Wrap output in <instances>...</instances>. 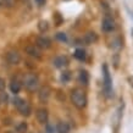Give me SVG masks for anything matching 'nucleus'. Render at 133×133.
Wrapping results in <instances>:
<instances>
[{
	"label": "nucleus",
	"instance_id": "4be33fe9",
	"mask_svg": "<svg viewBox=\"0 0 133 133\" xmlns=\"http://www.w3.org/2000/svg\"><path fill=\"white\" fill-rule=\"evenodd\" d=\"M4 1V4L8 6V8H11L12 5H14V0H3Z\"/></svg>",
	"mask_w": 133,
	"mask_h": 133
},
{
	"label": "nucleus",
	"instance_id": "5701e85b",
	"mask_svg": "<svg viewBox=\"0 0 133 133\" xmlns=\"http://www.w3.org/2000/svg\"><path fill=\"white\" fill-rule=\"evenodd\" d=\"M34 1H36V4L38 6H44L45 3H46V0H34Z\"/></svg>",
	"mask_w": 133,
	"mask_h": 133
},
{
	"label": "nucleus",
	"instance_id": "f03ea898",
	"mask_svg": "<svg viewBox=\"0 0 133 133\" xmlns=\"http://www.w3.org/2000/svg\"><path fill=\"white\" fill-rule=\"evenodd\" d=\"M14 105L16 106V109L18 110V112H20L22 116L27 117L31 115V112H32L31 105H29L26 100L21 99V98H15V99H14Z\"/></svg>",
	"mask_w": 133,
	"mask_h": 133
},
{
	"label": "nucleus",
	"instance_id": "393cba45",
	"mask_svg": "<svg viewBox=\"0 0 133 133\" xmlns=\"http://www.w3.org/2000/svg\"><path fill=\"white\" fill-rule=\"evenodd\" d=\"M8 133H15V132H12V131H9V132Z\"/></svg>",
	"mask_w": 133,
	"mask_h": 133
},
{
	"label": "nucleus",
	"instance_id": "423d86ee",
	"mask_svg": "<svg viewBox=\"0 0 133 133\" xmlns=\"http://www.w3.org/2000/svg\"><path fill=\"white\" fill-rule=\"evenodd\" d=\"M24 51L33 59H42V49L38 48L36 44H28L24 48Z\"/></svg>",
	"mask_w": 133,
	"mask_h": 133
},
{
	"label": "nucleus",
	"instance_id": "ddd939ff",
	"mask_svg": "<svg viewBox=\"0 0 133 133\" xmlns=\"http://www.w3.org/2000/svg\"><path fill=\"white\" fill-rule=\"evenodd\" d=\"M57 133H70V125L67 122H59L56 126Z\"/></svg>",
	"mask_w": 133,
	"mask_h": 133
},
{
	"label": "nucleus",
	"instance_id": "aec40b11",
	"mask_svg": "<svg viewBox=\"0 0 133 133\" xmlns=\"http://www.w3.org/2000/svg\"><path fill=\"white\" fill-rule=\"evenodd\" d=\"M56 38L60 42H66V41H67V37H66V34H65V33H62V32L57 33V34H56Z\"/></svg>",
	"mask_w": 133,
	"mask_h": 133
},
{
	"label": "nucleus",
	"instance_id": "20e7f679",
	"mask_svg": "<svg viewBox=\"0 0 133 133\" xmlns=\"http://www.w3.org/2000/svg\"><path fill=\"white\" fill-rule=\"evenodd\" d=\"M23 83H24V87L31 90V92H34L38 85H39V78L34 75V73H28L23 78Z\"/></svg>",
	"mask_w": 133,
	"mask_h": 133
},
{
	"label": "nucleus",
	"instance_id": "9d476101",
	"mask_svg": "<svg viewBox=\"0 0 133 133\" xmlns=\"http://www.w3.org/2000/svg\"><path fill=\"white\" fill-rule=\"evenodd\" d=\"M36 45L41 49H49L51 46V42L46 37H38L36 41Z\"/></svg>",
	"mask_w": 133,
	"mask_h": 133
},
{
	"label": "nucleus",
	"instance_id": "a211bd4d",
	"mask_svg": "<svg viewBox=\"0 0 133 133\" xmlns=\"http://www.w3.org/2000/svg\"><path fill=\"white\" fill-rule=\"evenodd\" d=\"M38 28H39L41 32H45V31H48V28H49L48 22H46V21H41L39 24H38Z\"/></svg>",
	"mask_w": 133,
	"mask_h": 133
},
{
	"label": "nucleus",
	"instance_id": "6ab92c4d",
	"mask_svg": "<svg viewBox=\"0 0 133 133\" xmlns=\"http://www.w3.org/2000/svg\"><path fill=\"white\" fill-rule=\"evenodd\" d=\"M70 79H71V72H69V71H66V72H64L62 75H61V81L64 82V83H66V82H69Z\"/></svg>",
	"mask_w": 133,
	"mask_h": 133
},
{
	"label": "nucleus",
	"instance_id": "4468645a",
	"mask_svg": "<svg viewBox=\"0 0 133 133\" xmlns=\"http://www.w3.org/2000/svg\"><path fill=\"white\" fill-rule=\"evenodd\" d=\"M78 81H79V83H82V84L87 85L89 82V75L87 71H79V75H78Z\"/></svg>",
	"mask_w": 133,
	"mask_h": 133
},
{
	"label": "nucleus",
	"instance_id": "1a4fd4ad",
	"mask_svg": "<svg viewBox=\"0 0 133 133\" xmlns=\"http://www.w3.org/2000/svg\"><path fill=\"white\" fill-rule=\"evenodd\" d=\"M36 116H37V120L41 125H46L48 123V117H49V114H48V110L44 109V108H41V109L37 110L36 112Z\"/></svg>",
	"mask_w": 133,
	"mask_h": 133
},
{
	"label": "nucleus",
	"instance_id": "b1692460",
	"mask_svg": "<svg viewBox=\"0 0 133 133\" xmlns=\"http://www.w3.org/2000/svg\"><path fill=\"white\" fill-rule=\"evenodd\" d=\"M46 131L48 133H54V128H52L51 125H46Z\"/></svg>",
	"mask_w": 133,
	"mask_h": 133
},
{
	"label": "nucleus",
	"instance_id": "7ed1b4c3",
	"mask_svg": "<svg viewBox=\"0 0 133 133\" xmlns=\"http://www.w3.org/2000/svg\"><path fill=\"white\" fill-rule=\"evenodd\" d=\"M103 83H104V90L106 93V95L110 97L112 93V81H111V76H110V71L108 65L103 66Z\"/></svg>",
	"mask_w": 133,
	"mask_h": 133
},
{
	"label": "nucleus",
	"instance_id": "dca6fc26",
	"mask_svg": "<svg viewBox=\"0 0 133 133\" xmlns=\"http://www.w3.org/2000/svg\"><path fill=\"white\" fill-rule=\"evenodd\" d=\"M75 57L78 59V60H84L85 59V51L83 49H77L75 51Z\"/></svg>",
	"mask_w": 133,
	"mask_h": 133
},
{
	"label": "nucleus",
	"instance_id": "39448f33",
	"mask_svg": "<svg viewBox=\"0 0 133 133\" xmlns=\"http://www.w3.org/2000/svg\"><path fill=\"white\" fill-rule=\"evenodd\" d=\"M116 28V24H115V21L110 15H105L104 18H103V22H101V29L106 33L114 32Z\"/></svg>",
	"mask_w": 133,
	"mask_h": 133
},
{
	"label": "nucleus",
	"instance_id": "f257e3e1",
	"mask_svg": "<svg viewBox=\"0 0 133 133\" xmlns=\"http://www.w3.org/2000/svg\"><path fill=\"white\" fill-rule=\"evenodd\" d=\"M71 100L77 109H83L87 105V95L82 89L76 88L71 92Z\"/></svg>",
	"mask_w": 133,
	"mask_h": 133
},
{
	"label": "nucleus",
	"instance_id": "f3484780",
	"mask_svg": "<svg viewBox=\"0 0 133 133\" xmlns=\"http://www.w3.org/2000/svg\"><path fill=\"white\" fill-rule=\"evenodd\" d=\"M27 131V123L26 122H20L18 125L16 126V132L17 133H23Z\"/></svg>",
	"mask_w": 133,
	"mask_h": 133
},
{
	"label": "nucleus",
	"instance_id": "412c9836",
	"mask_svg": "<svg viewBox=\"0 0 133 133\" xmlns=\"http://www.w3.org/2000/svg\"><path fill=\"white\" fill-rule=\"evenodd\" d=\"M5 85H6L5 79L4 78H0V92H4L5 90Z\"/></svg>",
	"mask_w": 133,
	"mask_h": 133
},
{
	"label": "nucleus",
	"instance_id": "9b49d317",
	"mask_svg": "<svg viewBox=\"0 0 133 133\" xmlns=\"http://www.w3.org/2000/svg\"><path fill=\"white\" fill-rule=\"evenodd\" d=\"M97 41H98V36L95 32H88V33H85L84 37H83V42L87 45L93 44V43H95Z\"/></svg>",
	"mask_w": 133,
	"mask_h": 133
},
{
	"label": "nucleus",
	"instance_id": "f8f14e48",
	"mask_svg": "<svg viewBox=\"0 0 133 133\" xmlns=\"http://www.w3.org/2000/svg\"><path fill=\"white\" fill-rule=\"evenodd\" d=\"M69 64V60H67V57L64 56V55H61V56H56L54 59V66L57 67V69H61V67H65V66H67Z\"/></svg>",
	"mask_w": 133,
	"mask_h": 133
},
{
	"label": "nucleus",
	"instance_id": "2eb2a0df",
	"mask_svg": "<svg viewBox=\"0 0 133 133\" xmlns=\"http://www.w3.org/2000/svg\"><path fill=\"white\" fill-rule=\"evenodd\" d=\"M10 89H11V92L14 94H17V93H20L21 90V83L17 79H14L11 82V84H10Z\"/></svg>",
	"mask_w": 133,
	"mask_h": 133
},
{
	"label": "nucleus",
	"instance_id": "6e6552de",
	"mask_svg": "<svg viewBox=\"0 0 133 133\" xmlns=\"http://www.w3.org/2000/svg\"><path fill=\"white\" fill-rule=\"evenodd\" d=\"M51 97V89L48 85H44L39 89V93H38V98L42 103H46L49 100V98Z\"/></svg>",
	"mask_w": 133,
	"mask_h": 133
},
{
	"label": "nucleus",
	"instance_id": "0eeeda50",
	"mask_svg": "<svg viewBox=\"0 0 133 133\" xmlns=\"http://www.w3.org/2000/svg\"><path fill=\"white\" fill-rule=\"evenodd\" d=\"M6 61L10 65H18L21 61V55L16 50H10L6 54Z\"/></svg>",
	"mask_w": 133,
	"mask_h": 133
}]
</instances>
